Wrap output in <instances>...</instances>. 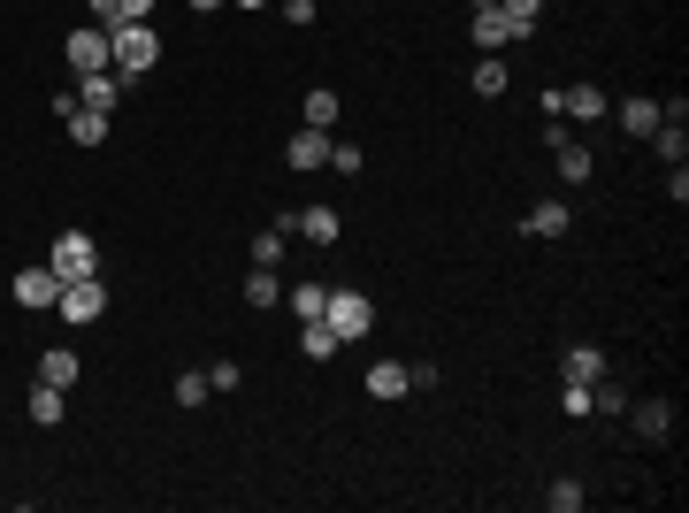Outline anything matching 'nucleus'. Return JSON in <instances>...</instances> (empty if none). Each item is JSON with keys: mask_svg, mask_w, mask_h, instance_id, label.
Masks as SVG:
<instances>
[{"mask_svg": "<svg viewBox=\"0 0 689 513\" xmlns=\"http://www.w3.org/2000/svg\"><path fill=\"white\" fill-rule=\"evenodd\" d=\"M652 146H659V162L675 170V162L689 154V131H682V123H667V116H659V131H652Z\"/></svg>", "mask_w": 689, "mask_h": 513, "instance_id": "obj_20", "label": "nucleus"}, {"mask_svg": "<svg viewBox=\"0 0 689 513\" xmlns=\"http://www.w3.org/2000/svg\"><path fill=\"white\" fill-rule=\"evenodd\" d=\"M276 230H284V238L299 230V238H315V245H338V238H344V215H338V207H322V199H315V207H299V215H284Z\"/></svg>", "mask_w": 689, "mask_h": 513, "instance_id": "obj_5", "label": "nucleus"}, {"mask_svg": "<svg viewBox=\"0 0 689 513\" xmlns=\"http://www.w3.org/2000/svg\"><path fill=\"white\" fill-rule=\"evenodd\" d=\"M238 8H245V15H253V8H269V0H238Z\"/></svg>", "mask_w": 689, "mask_h": 513, "instance_id": "obj_32", "label": "nucleus"}, {"mask_svg": "<svg viewBox=\"0 0 689 513\" xmlns=\"http://www.w3.org/2000/svg\"><path fill=\"white\" fill-rule=\"evenodd\" d=\"M54 315H62V323H77V330H85V323H100V315H108V284H100V276L62 284V307H54Z\"/></svg>", "mask_w": 689, "mask_h": 513, "instance_id": "obj_3", "label": "nucleus"}, {"mask_svg": "<svg viewBox=\"0 0 689 513\" xmlns=\"http://www.w3.org/2000/svg\"><path fill=\"white\" fill-rule=\"evenodd\" d=\"M636 437H644V445H667V437H675V406H667V399H644V406H636Z\"/></svg>", "mask_w": 689, "mask_h": 513, "instance_id": "obj_14", "label": "nucleus"}, {"mask_svg": "<svg viewBox=\"0 0 689 513\" xmlns=\"http://www.w3.org/2000/svg\"><path fill=\"white\" fill-rule=\"evenodd\" d=\"M468 31H475V46H483V54H499V46H514V39H521V23L506 15V8H475V15H468Z\"/></svg>", "mask_w": 689, "mask_h": 513, "instance_id": "obj_10", "label": "nucleus"}, {"mask_svg": "<svg viewBox=\"0 0 689 513\" xmlns=\"http://www.w3.org/2000/svg\"><path fill=\"white\" fill-rule=\"evenodd\" d=\"M307 123H315V131H330V123H338V92H330V85H315V92H307Z\"/></svg>", "mask_w": 689, "mask_h": 513, "instance_id": "obj_23", "label": "nucleus"}, {"mask_svg": "<svg viewBox=\"0 0 689 513\" xmlns=\"http://www.w3.org/2000/svg\"><path fill=\"white\" fill-rule=\"evenodd\" d=\"M276 299H284L276 269H253V276H245V307H276Z\"/></svg>", "mask_w": 689, "mask_h": 513, "instance_id": "obj_22", "label": "nucleus"}, {"mask_svg": "<svg viewBox=\"0 0 689 513\" xmlns=\"http://www.w3.org/2000/svg\"><path fill=\"white\" fill-rule=\"evenodd\" d=\"M406 391H414L406 360H375V368H368V399H406Z\"/></svg>", "mask_w": 689, "mask_h": 513, "instance_id": "obj_13", "label": "nucleus"}, {"mask_svg": "<svg viewBox=\"0 0 689 513\" xmlns=\"http://www.w3.org/2000/svg\"><path fill=\"white\" fill-rule=\"evenodd\" d=\"M62 399H69V391L39 383V391H31V422H39V429H62Z\"/></svg>", "mask_w": 689, "mask_h": 513, "instance_id": "obj_19", "label": "nucleus"}, {"mask_svg": "<svg viewBox=\"0 0 689 513\" xmlns=\"http://www.w3.org/2000/svg\"><path fill=\"white\" fill-rule=\"evenodd\" d=\"M15 307L54 315V307H62V276H54V269H15Z\"/></svg>", "mask_w": 689, "mask_h": 513, "instance_id": "obj_7", "label": "nucleus"}, {"mask_svg": "<svg viewBox=\"0 0 689 513\" xmlns=\"http://www.w3.org/2000/svg\"><path fill=\"white\" fill-rule=\"evenodd\" d=\"M207 399H215V383H207V368H199V375L184 368V375H176V406H207Z\"/></svg>", "mask_w": 689, "mask_h": 513, "instance_id": "obj_24", "label": "nucleus"}, {"mask_svg": "<svg viewBox=\"0 0 689 513\" xmlns=\"http://www.w3.org/2000/svg\"><path fill=\"white\" fill-rule=\"evenodd\" d=\"M154 62H162V31H154V23H116V31H108V69H116V77L139 85Z\"/></svg>", "mask_w": 689, "mask_h": 513, "instance_id": "obj_1", "label": "nucleus"}, {"mask_svg": "<svg viewBox=\"0 0 689 513\" xmlns=\"http://www.w3.org/2000/svg\"><path fill=\"white\" fill-rule=\"evenodd\" d=\"M330 170H338V176H360V146H344V139H330Z\"/></svg>", "mask_w": 689, "mask_h": 513, "instance_id": "obj_29", "label": "nucleus"}, {"mask_svg": "<svg viewBox=\"0 0 689 513\" xmlns=\"http://www.w3.org/2000/svg\"><path fill=\"white\" fill-rule=\"evenodd\" d=\"M559 375H567V383H598V375H605V352H598V345H567Z\"/></svg>", "mask_w": 689, "mask_h": 513, "instance_id": "obj_16", "label": "nucleus"}, {"mask_svg": "<svg viewBox=\"0 0 689 513\" xmlns=\"http://www.w3.org/2000/svg\"><path fill=\"white\" fill-rule=\"evenodd\" d=\"M621 131L628 139H652L659 131V100H621Z\"/></svg>", "mask_w": 689, "mask_h": 513, "instance_id": "obj_17", "label": "nucleus"}, {"mask_svg": "<svg viewBox=\"0 0 689 513\" xmlns=\"http://www.w3.org/2000/svg\"><path fill=\"white\" fill-rule=\"evenodd\" d=\"M499 8L521 23V39H528V31H536V15H544V0H499Z\"/></svg>", "mask_w": 689, "mask_h": 513, "instance_id": "obj_28", "label": "nucleus"}, {"mask_svg": "<svg viewBox=\"0 0 689 513\" xmlns=\"http://www.w3.org/2000/svg\"><path fill=\"white\" fill-rule=\"evenodd\" d=\"M85 8H92V23H100V31H116V23H123V0H85Z\"/></svg>", "mask_w": 689, "mask_h": 513, "instance_id": "obj_31", "label": "nucleus"}, {"mask_svg": "<svg viewBox=\"0 0 689 513\" xmlns=\"http://www.w3.org/2000/svg\"><path fill=\"white\" fill-rule=\"evenodd\" d=\"M322 323L338 330V345L368 338V323H375V307H368V292H330V307H322Z\"/></svg>", "mask_w": 689, "mask_h": 513, "instance_id": "obj_4", "label": "nucleus"}, {"mask_svg": "<svg viewBox=\"0 0 689 513\" xmlns=\"http://www.w3.org/2000/svg\"><path fill=\"white\" fill-rule=\"evenodd\" d=\"M544 499H551V513H575V506H582V499H590V491H582V483H567V476H559V483H551V491H544Z\"/></svg>", "mask_w": 689, "mask_h": 513, "instance_id": "obj_27", "label": "nucleus"}, {"mask_svg": "<svg viewBox=\"0 0 689 513\" xmlns=\"http://www.w3.org/2000/svg\"><path fill=\"white\" fill-rule=\"evenodd\" d=\"M69 85H77V100H85V108L116 116V108H123V85H131V77H116V69H92V77H69Z\"/></svg>", "mask_w": 689, "mask_h": 513, "instance_id": "obj_9", "label": "nucleus"}, {"mask_svg": "<svg viewBox=\"0 0 689 513\" xmlns=\"http://www.w3.org/2000/svg\"><path fill=\"white\" fill-rule=\"evenodd\" d=\"M299 352H307V360H330V352H338V330H330V323H299Z\"/></svg>", "mask_w": 689, "mask_h": 513, "instance_id": "obj_21", "label": "nucleus"}, {"mask_svg": "<svg viewBox=\"0 0 689 513\" xmlns=\"http://www.w3.org/2000/svg\"><path fill=\"white\" fill-rule=\"evenodd\" d=\"M322 307H330V284H292V315L299 323H322Z\"/></svg>", "mask_w": 689, "mask_h": 513, "instance_id": "obj_18", "label": "nucleus"}, {"mask_svg": "<svg viewBox=\"0 0 689 513\" xmlns=\"http://www.w3.org/2000/svg\"><path fill=\"white\" fill-rule=\"evenodd\" d=\"M238 375H245L238 360H215V368H207V383H215V391H238Z\"/></svg>", "mask_w": 689, "mask_h": 513, "instance_id": "obj_30", "label": "nucleus"}, {"mask_svg": "<svg viewBox=\"0 0 689 513\" xmlns=\"http://www.w3.org/2000/svg\"><path fill=\"white\" fill-rule=\"evenodd\" d=\"M284 162H292L299 176L330 170V131H315V123H299V131H292V146H284Z\"/></svg>", "mask_w": 689, "mask_h": 513, "instance_id": "obj_8", "label": "nucleus"}, {"mask_svg": "<svg viewBox=\"0 0 689 513\" xmlns=\"http://www.w3.org/2000/svg\"><path fill=\"white\" fill-rule=\"evenodd\" d=\"M475 8H499V0H475Z\"/></svg>", "mask_w": 689, "mask_h": 513, "instance_id": "obj_34", "label": "nucleus"}, {"mask_svg": "<svg viewBox=\"0 0 689 513\" xmlns=\"http://www.w3.org/2000/svg\"><path fill=\"white\" fill-rule=\"evenodd\" d=\"M276 261H284V230H261L253 238V269H276Z\"/></svg>", "mask_w": 689, "mask_h": 513, "instance_id": "obj_26", "label": "nucleus"}, {"mask_svg": "<svg viewBox=\"0 0 689 513\" xmlns=\"http://www.w3.org/2000/svg\"><path fill=\"white\" fill-rule=\"evenodd\" d=\"M475 92H483V100H499V92H506V62H491V54H483V62H475Z\"/></svg>", "mask_w": 689, "mask_h": 513, "instance_id": "obj_25", "label": "nucleus"}, {"mask_svg": "<svg viewBox=\"0 0 689 513\" xmlns=\"http://www.w3.org/2000/svg\"><path fill=\"white\" fill-rule=\"evenodd\" d=\"M62 54H69V77H92V69H108V31L100 23H77Z\"/></svg>", "mask_w": 689, "mask_h": 513, "instance_id": "obj_6", "label": "nucleus"}, {"mask_svg": "<svg viewBox=\"0 0 689 513\" xmlns=\"http://www.w3.org/2000/svg\"><path fill=\"white\" fill-rule=\"evenodd\" d=\"M85 375V360L69 352V345H54V352H39V383H54V391H69Z\"/></svg>", "mask_w": 689, "mask_h": 513, "instance_id": "obj_12", "label": "nucleus"}, {"mask_svg": "<svg viewBox=\"0 0 689 513\" xmlns=\"http://www.w3.org/2000/svg\"><path fill=\"white\" fill-rule=\"evenodd\" d=\"M46 269H54L62 284L100 276V245H92V230H62V238H54V253H46Z\"/></svg>", "mask_w": 689, "mask_h": 513, "instance_id": "obj_2", "label": "nucleus"}, {"mask_svg": "<svg viewBox=\"0 0 689 513\" xmlns=\"http://www.w3.org/2000/svg\"><path fill=\"white\" fill-rule=\"evenodd\" d=\"M559 116H575V123H605V92H598V85H567V92H559Z\"/></svg>", "mask_w": 689, "mask_h": 513, "instance_id": "obj_11", "label": "nucleus"}, {"mask_svg": "<svg viewBox=\"0 0 689 513\" xmlns=\"http://www.w3.org/2000/svg\"><path fill=\"white\" fill-rule=\"evenodd\" d=\"M521 230H528V238H567V230H575V215H567L559 199H544V207H528V222H521Z\"/></svg>", "mask_w": 689, "mask_h": 513, "instance_id": "obj_15", "label": "nucleus"}, {"mask_svg": "<svg viewBox=\"0 0 689 513\" xmlns=\"http://www.w3.org/2000/svg\"><path fill=\"white\" fill-rule=\"evenodd\" d=\"M184 8H222V0H184Z\"/></svg>", "mask_w": 689, "mask_h": 513, "instance_id": "obj_33", "label": "nucleus"}]
</instances>
